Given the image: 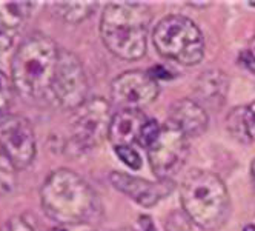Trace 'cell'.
<instances>
[{
	"label": "cell",
	"instance_id": "5",
	"mask_svg": "<svg viewBox=\"0 0 255 231\" xmlns=\"http://www.w3.org/2000/svg\"><path fill=\"white\" fill-rule=\"evenodd\" d=\"M155 49L163 57L192 66L205 56V39L200 28L186 15H166L152 32Z\"/></svg>",
	"mask_w": 255,
	"mask_h": 231
},
{
	"label": "cell",
	"instance_id": "7",
	"mask_svg": "<svg viewBox=\"0 0 255 231\" xmlns=\"http://www.w3.org/2000/svg\"><path fill=\"white\" fill-rule=\"evenodd\" d=\"M88 79L80 59L60 48L56 77L52 83V103L63 110H77L88 99Z\"/></svg>",
	"mask_w": 255,
	"mask_h": 231
},
{
	"label": "cell",
	"instance_id": "2",
	"mask_svg": "<svg viewBox=\"0 0 255 231\" xmlns=\"http://www.w3.org/2000/svg\"><path fill=\"white\" fill-rule=\"evenodd\" d=\"M59 56V45L46 34L35 32L26 37L11 62L14 90L31 103L52 102V83Z\"/></svg>",
	"mask_w": 255,
	"mask_h": 231
},
{
	"label": "cell",
	"instance_id": "3",
	"mask_svg": "<svg viewBox=\"0 0 255 231\" xmlns=\"http://www.w3.org/2000/svg\"><path fill=\"white\" fill-rule=\"evenodd\" d=\"M151 8L143 2L108 3L100 20V35L109 52L122 60H137L148 46Z\"/></svg>",
	"mask_w": 255,
	"mask_h": 231
},
{
	"label": "cell",
	"instance_id": "9",
	"mask_svg": "<svg viewBox=\"0 0 255 231\" xmlns=\"http://www.w3.org/2000/svg\"><path fill=\"white\" fill-rule=\"evenodd\" d=\"M0 150L19 170L28 168L35 157V134L29 120L20 114H0Z\"/></svg>",
	"mask_w": 255,
	"mask_h": 231
},
{
	"label": "cell",
	"instance_id": "30",
	"mask_svg": "<svg viewBox=\"0 0 255 231\" xmlns=\"http://www.w3.org/2000/svg\"><path fill=\"white\" fill-rule=\"evenodd\" d=\"M251 48H252V49L255 51V35H254V39L251 40Z\"/></svg>",
	"mask_w": 255,
	"mask_h": 231
},
{
	"label": "cell",
	"instance_id": "20",
	"mask_svg": "<svg viewBox=\"0 0 255 231\" xmlns=\"http://www.w3.org/2000/svg\"><path fill=\"white\" fill-rule=\"evenodd\" d=\"M166 231H191V219L185 211H172L166 219Z\"/></svg>",
	"mask_w": 255,
	"mask_h": 231
},
{
	"label": "cell",
	"instance_id": "11",
	"mask_svg": "<svg viewBox=\"0 0 255 231\" xmlns=\"http://www.w3.org/2000/svg\"><path fill=\"white\" fill-rule=\"evenodd\" d=\"M109 182L117 191L126 194L129 199L146 208L157 205L175 190L172 179H158L157 182H149L141 177L120 171H113L109 174Z\"/></svg>",
	"mask_w": 255,
	"mask_h": 231
},
{
	"label": "cell",
	"instance_id": "13",
	"mask_svg": "<svg viewBox=\"0 0 255 231\" xmlns=\"http://www.w3.org/2000/svg\"><path fill=\"white\" fill-rule=\"evenodd\" d=\"M31 2H0V52H6L15 42L31 14Z\"/></svg>",
	"mask_w": 255,
	"mask_h": 231
},
{
	"label": "cell",
	"instance_id": "28",
	"mask_svg": "<svg viewBox=\"0 0 255 231\" xmlns=\"http://www.w3.org/2000/svg\"><path fill=\"white\" fill-rule=\"evenodd\" d=\"M243 231H255V225H254V224H251V225H246V227L243 228Z\"/></svg>",
	"mask_w": 255,
	"mask_h": 231
},
{
	"label": "cell",
	"instance_id": "6",
	"mask_svg": "<svg viewBox=\"0 0 255 231\" xmlns=\"http://www.w3.org/2000/svg\"><path fill=\"white\" fill-rule=\"evenodd\" d=\"M111 105L103 97L88 99L74 111L69 127V139L65 147L69 156H83L108 137L111 123Z\"/></svg>",
	"mask_w": 255,
	"mask_h": 231
},
{
	"label": "cell",
	"instance_id": "21",
	"mask_svg": "<svg viewBox=\"0 0 255 231\" xmlns=\"http://www.w3.org/2000/svg\"><path fill=\"white\" fill-rule=\"evenodd\" d=\"M114 151L126 167H129L131 170H140L141 168V157H140V154L137 153L135 148H132V147H119V148H114Z\"/></svg>",
	"mask_w": 255,
	"mask_h": 231
},
{
	"label": "cell",
	"instance_id": "15",
	"mask_svg": "<svg viewBox=\"0 0 255 231\" xmlns=\"http://www.w3.org/2000/svg\"><path fill=\"white\" fill-rule=\"evenodd\" d=\"M229 80L222 69H209L197 80V96L211 105H220L228 93Z\"/></svg>",
	"mask_w": 255,
	"mask_h": 231
},
{
	"label": "cell",
	"instance_id": "16",
	"mask_svg": "<svg viewBox=\"0 0 255 231\" xmlns=\"http://www.w3.org/2000/svg\"><path fill=\"white\" fill-rule=\"evenodd\" d=\"M228 130L240 142L255 140V102L234 108L228 116Z\"/></svg>",
	"mask_w": 255,
	"mask_h": 231
},
{
	"label": "cell",
	"instance_id": "14",
	"mask_svg": "<svg viewBox=\"0 0 255 231\" xmlns=\"http://www.w3.org/2000/svg\"><path fill=\"white\" fill-rule=\"evenodd\" d=\"M169 122L180 128L188 137H197L208 128V113L197 100H177L169 110Z\"/></svg>",
	"mask_w": 255,
	"mask_h": 231
},
{
	"label": "cell",
	"instance_id": "18",
	"mask_svg": "<svg viewBox=\"0 0 255 231\" xmlns=\"http://www.w3.org/2000/svg\"><path fill=\"white\" fill-rule=\"evenodd\" d=\"M17 168L9 159L0 151V196H6L15 190Z\"/></svg>",
	"mask_w": 255,
	"mask_h": 231
},
{
	"label": "cell",
	"instance_id": "1",
	"mask_svg": "<svg viewBox=\"0 0 255 231\" xmlns=\"http://www.w3.org/2000/svg\"><path fill=\"white\" fill-rule=\"evenodd\" d=\"M45 215L57 225L93 224L102 215V204L94 188L68 168L52 171L40 190Z\"/></svg>",
	"mask_w": 255,
	"mask_h": 231
},
{
	"label": "cell",
	"instance_id": "27",
	"mask_svg": "<svg viewBox=\"0 0 255 231\" xmlns=\"http://www.w3.org/2000/svg\"><path fill=\"white\" fill-rule=\"evenodd\" d=\"M251 174H252V177L255 179V159H254L252 164H251Z\"/></svg>",
	"mask_w": 255,
	"mask_h": 231
},
{
	"label": "cell",
	"instance_id": "22",
	"mask_svg": "<svg viewBox=\"0 0 255 231\" xmlns=\"http://www.w3.org/2000/svg\"><path fill=\"white\" fill-rule=\"evenodd\" d=\"M160 128H161V125H158L157 120H149L148 119V122L144 123V127H143V130L140 133V137H138L137 144H140L143 148L148 150L152 145V142L157 139V136L160 133Z\"/></svg>",
	"mask_w": 255,
	"mask_h": 231
},
{
	"label": "cell",
	"instance_id": "25",
	"mask_svg": "<svg viewBox=\"0 0 255 231\" xmlns=\"http://www.w3.org/2000/svg\"><path fill=\"white\" fill-rule=\"evenodd\" d=\"M140 227H141V231H157L155 225H154V222L151 221L149 216H141L140 218Z\"/></svg>",
	"mask_w": 255,
	"mask_h": 231
},
{
	"label": "cell",
	"instance_id": "19",
	"mask_svg": "<svg viewBox=\"0 0 255 231\" xmlns=\"http://www.w3.org/2000/svg\"><path fill=\"white\" fill-rule=\"evenodd\" d=\"M12 96H14V85L12 80L0 71V114H5L6 110L12 103Z\"/></svg>",
	"mask_w": 255,
	"mask_h": 231
},
{
	"label": "cell",
	"instance_id": "10",
	"mask_svg": "<svg viewBox=\"0 0 255 231\" xmlns=\"http://www.w3.org/2000/svg\"><path fill=\"white\" fill-rule=\"evenodd\" d=\"M158 93V82L148 71H126L111 83L113 102L122 106V110H141L152 103Z\"/></svg>",
	"mask_w": 255,
	"mask_h": 231
},
{
	"label": "cell",
	"instance_id": "12",
	"mask_svg": "<svg viewBox=\"0 0 255 231\" xmlns=\"http://www.w3.org/2000/svg\"><path fill=\"white\" fill-rule=\"evenodd\" d=\"M146 122L148 119L141 110H120L119 113L113 114L108 140L111 142L114 148L132 147V144L138 142L140 133Z\"/></svg>",
	"mask_w": 255,
	"mask_h": 231
},
{
	"label": "cell",
	"instance_id": "23",
	"mask_svg": "<svg viewBox=\"0 0 255 231\" xmlns=\"http://www.w3.org/2000/svg\"><path fill=\"white\" fill-rule=\"evenodd\" d=\"M0 231H37V230L23 216H14L2 225Z\"/></svg>",
	"mask_w": 255,
	"mask_h": 231
},
{
	"label": "cell",
	"instance_id": "26",
	"mask_svg": "<svg viewBox=\"0 0 255 231\" xmlns=\"http://www.w3.org/2000/svg\"><path fill=\"white\" fill-rule=\"evenodd\" d=\"M191 6H208L209 5V2H203V3H198V2H192V3H189Z\"/></svg>",
	"mask_w": 255,
	"mask_h": 231
},
{
	"label": "cell",
	"instance_id": "17",
	"mask_svg": "<svg viewBox=\"0 0 255 231\" xmlns=\"http://www.w3.org/2000/svg\"><path fill=\"white\" fill-rule=\"evenodd\" d=\"M54 12L66 23H80L94 14L97 2H54Z\"/></svg>",
	"mask_w": 255,
	"mask_h": 231
},
{
	"label": "cell",
	"instance_id": "24",
	"mask_svg": "<svg viewBox=\"0 0 255 231\" xmlns=\"http://www.w3.org/2000/svg\"><path fill=\"white\" fill-rule=\"evenodd\" d=\"M239 62L240 65H243L249 73L255 74V56H254V52L252 51H243L240 52V56H239Z\"/></svg>",
	"mask_w": 255,
	"mask_h": 231
},
{
	"label": "cell",
	"instance_id": "8",
	"mask_svg": "<svg viewBox=\"0 0 255 231\" xmlns=\"http://www.w3.org/2000/svg\"><path fill=\"white\" fill-rule=\"evenodd\" d=\"M188 153V136L169 120L161 125L157 139L148 148L151 168L158 179H171L185 165Z\"/></svg>",
	"mask_w": 255,
	"mask_h": 231
},
{
	"label": "cell",
	"instance_id": "29",
	"mask_svg": "<svg viewBox=\"0 0 255 231\" xmlns=\"http://www.w3.org/2000/svg\"><path fill=\"white\" fill-rule=\"evenodd\" d=\"M49 231H66L65 228H62V227H56V228H51Z\"/></svg>",
	"mask_w": 255,
	"mask_h": 231
},
{
	"label": "cell",
	"instance_id": "4",
	"mask_svg": "<svg viewBox=\"0 0 255 231\" xmlns=\"http://www.w3.org/2000/svg\"><path fill=\"white\" fill-rule=\"evenodd\" d=\"M180 202L191 222L202 230H218L231 213L226 185L217 174L205 170H194L185 177Z\"/></svg>",
	"mask_w": 255,
	"mask_h": 231
}]
</instances>
